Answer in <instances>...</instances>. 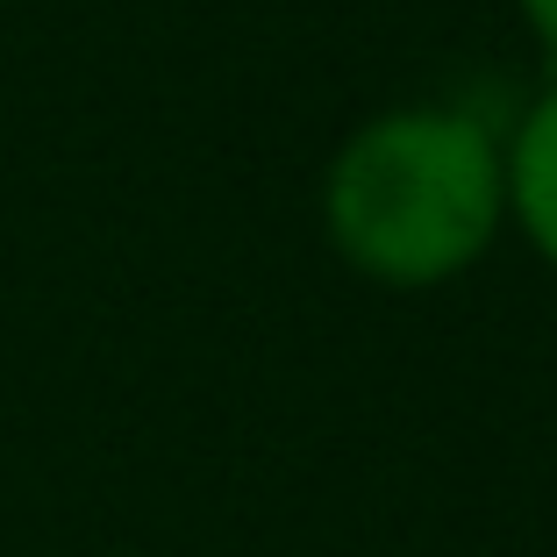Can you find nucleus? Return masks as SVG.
<instances>
[{
  "label": "nucleus",
  "instance_id": "nucleus-1",
  "mask_svg": "<svg viewBox=\"0 0 557 557\" xmlns=\"http://www.w3.org/2000/svg\"><path fill=\"white\" fill-rule=\"evenodd\" d=\"M508 172L486 122L465 108H386L329 158L322 214L358 272L429 286L493 244Z\"/></svg>",
  "mask_w": 557,
  "mask_h": 557
},
{
  "label": "nucleus",
  "instance_id": "nucleus-2",
  "mask_svg": "<svg viewBox=\"0 0 557 557\" xmlns=\"http://www.w3.org/2000/svg\"><path fill=\"white\" fill-rule=\"evenodd\" d=\"M500 172H508V208L522 214L529 244L557 264V86H543L536 108L515 122Z\"/></svg>",
  "mask_w": 557,
  "mask_h": 557
},
{
  "label": "nucleus",
  "instance_id": "nucleus-3",
  "mask_svg": "<svg viewBox=\"0 0 557 557\" xmlns=\"http://www.w3.org/2000/svg\"><path fill=\"white\" fill-rule=\"evenodd\" d=\"M522 15H529V29L557 50V0H522Z\"/></svg>",
  "mask_w": 557,
  "mask_h": 557
}]
</instances>
